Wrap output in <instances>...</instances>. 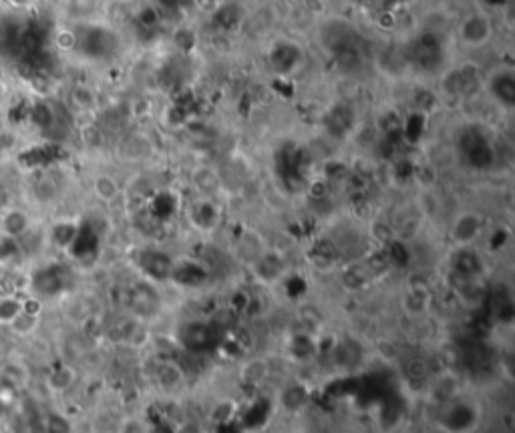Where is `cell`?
<instances>
[{
  "mask_svg": "<svg viewBox=\"0 0 515 433\" xmlns=\"http://www.w3.org/2000/svg\"><path fill=\"white\" fill-rule=\"evenodd\" d=\"M119 433H149V427H147V423L141 421V419H127L121 425Z\"/></svg>",
  "mask_w": 515,
  "mask_h": 433,
  "instance_id": "7",
  "label": "cell"
},
{
  "mask_svg": "<svg viewBox=\"0 0 515 433\" xmlns=\"http://www.w3.org/2000/svg\"><path fill=\"white\" fill-rule=\"evenodd\" d=\"M29 383H31V371L27 367V363H22L18 359H6L0 365V385L20 391Z\"/></svg>",
  "mask_w": 515,
  "mask_h": 433,
  "instance_id": "3",
  "label": "cell"
},
{
  "mask_svg": "<svg viewBox=\"0 0 515 433\" xmlns=\"http://www.w3.org/2000/svg\"><path fill=\"white\" fill-rule=\"evenodd\" d=\"M29 305L31 301L20 292H2L0 294V327L8 329L27 310Z\"/></svg>",
  "mask_w": 515,
  "mask_h": 433,
  "instance_id": "4",
  "label": "cell"
},
{
  "mask_svg": "<svg viewBox=\"0 0 515 433\" xmlns=\"http://www.w3.org/2000/svg\"><path fill=\"white\" fill-rule=\"evenodd\" d=\"M93 192L99 200H103V202H111L117 198V193H119V188H117V184H115V179H111L109 176H99L93 181Z\"/></svg>",
  "mask_w": 515,
  "mask_h": 433,
  "instance_id": "6",
  "label": "cell"
},
{
  "mask_svg": "<svg viewBox=\"0 0 515 433\" xmlns=\"http://www.w3.org/2000/svg\"><path fill=\"white\" fill-rule=\"evenodd\" d=\"M31 216L20 208H6L0 212V236L10 242L22 240L31 232Z\"/></svg>",
  "mask_w": 515,
  "mask_h": 433,
  "instance_id": "1",
  "label": "cell"
},
{
  "mask_svg": "<svg viewBox=\"0 0 515 433\" xmlns=\"http://www.w3.org/2000/svg\"><path fill=\"white\" fill-rule=\"evenodd\" d=\"M483 232V222L479 216H475L473 212H465L461 216L455 218L453 222V228L449 230L451 240L455 242L457 246L465 248V246H471L475 242L479 240Z\"/></svg>",
  "mask_w": 515,
  "mask_h": 433,
  "instance_id": "2",
  "label": "cell"
},
{
  "mask_svg": "<svg viewBox=\"0 0 515 433\" xmlns=\"http://www.w3.org/2000/svg\"><path fill=\"white\" fill-rule=\"evenodd\" d=\"M41 322H43V317H41V308L38 306L31 305L27 306V310L16 319L6 331L10 333V335H15V337H32L36 331H38V327H41Z\"/></svg>",
  "mask_w": 515,
  "mask_h": 433,
  "instance_id": "5",
  "label": "cell"
}]
</instances>
